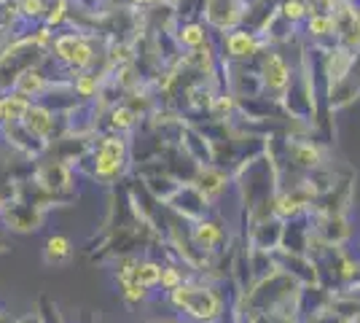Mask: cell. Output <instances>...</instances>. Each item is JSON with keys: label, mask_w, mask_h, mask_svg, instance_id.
Returning <instances> with one entry per match:
<instances>
[{"label": "cell", "mask_w": 360, "mask_h": 323, "mask_svg": "<svg viewBox=\"0 0 360 323\" xmlns=\"http://www.w3.org/2000/svg\"><path fill=\"white\" fill-rule=\"evenodd\" d=\"M44 256L49 264H65L73 256V243H70L65 234H51V237L46 240Z\"/></svg>", "instance_id": "18"}, {"label": "cell", "mask_w": 360, "mask_h": 323, "mask_svg": "<svg viewBox=\"0 0 360 323\" xmlns=\"http://www.w3.org/2000/svg\"><path fill=\"white\" fill-rule=\"evenodd\" d=\"M73 6H75L73 0H49V11H46L44 25L57 32L65 30V25H68L70 16H73V11H70Z\"/></svg>", "instance_id": "17"}, {"label": "cell", "mask_w": 360, "mask_h": 323, "mask_svg": "<svg viewBox=\"0 0 360 323\" xmlns=\"http://www.w3.org/2000/svg\"><path fill=\"white\" fill-rule=\"evenodd\" d=\"M0 251H3V240H0Z\"/></svg>", "instance_id": "31"}, {"label": "cell", "mask_w": 360, "mask_h": 323, "mask_svg": "<svg viewBox=\"0 0 360 323\" xmlns=\"http://www.w3.org/2000/svg\"><path fill=\"white\" fill-rule=\"evenodd\" d=\"M54 84H51V78L44 73V65H32L27 70H22L16 81L11 84V89L8 92H16L22 94V97H27L32 103H41L44 100V94L51 89Z\"/></svg>", "instance_id": "10"}, {"label": "cell", "mask_w": 360, "mask_h": 323, "mask_svg": "<svg viewBox=\"0 0 360 323\" xmlns=\"http://www.w3.org/2000/svg\"><path fill=\"white\" fill-rule=\"evenodd\" d=\"M30 106L32 100H27V97H22V94L16 92H6V124H22L25 116H27V110H30Z\"/></svg>", "instance_id": "20"}, {"label": "cell", "mask_w": 360, "mask_h": 323, "mask_svg": "<svg viewBox=\"0 0 360 323\" xmlns=\"http://www.w3.org/2000/svg\"><path fill=\"white\" fill-rule=\"evenodd\" d=\"M60 122H62V116L51 106H46V103H32L30 110H27V116H25V122H22V127H25L35 140H41L44 146H51V140L57 138V124Z\"/></svg>", "instance_id": "6"}, {"label": "cell", "mask_w": 360, "mask_h": 323, "mask_svg": "<svg viewBox=\"0 0 360 323\" xmlns=\"http://www.w3.org/2000/svg\"><path fill=\"white\" fill-rule=\"evenodd\" d=\"M121 289V299L127 302V305H143L146 299H148V289L143 286V283H137V280H127V283H119Z\"/></svg>", "instance_id": "26"}, {"label": "cell", "mask_w": 360, "mask_h": 323, "mask_svg": "<svg viewBox=\"0 0 360 323\" xmlns=\"http://www.w3.org/2000/svg\"><path fill=\"white\" fill-rule=\"evenodd\" d=\"M258 81L266 92L274 94V100L285 97L288 87H290V68L288 62L277 54V51H269L264 60H261V70H258Z\"/></svg>", "instance_id": "7"}, {"label": "cell", "mask_w": 360, "mask_h": 323, "mask_svg": "<svg viewBox=\"0 0 360 323\" xmlns=\"http://www.w3.org/2000/svg\"><path fill=\"white\" fill-rule=\"evenodd\" d=\"M237 110V94H218V97H212V106H210V113H212V119H229L231 113Z\"/></svg>", "instance_id": "25"}, {"label": "cell", "mask_w": 360, "mask_h": 323, "mask_svg": "<svg viewBox=\"0 0 360 323\" xmlns=\"http://www.w3.org/2000/svg\"><path fill=\"white\" fill-rule=\"evenodd\" d=\"M16 11H19L22 22L44 25L46 11H49V0H16Z\"/></svg>", "instance_id": "22"}, {"label": "cell", "mask_w": 360, "mask_h": 323, "mask_svg": "<svg viewBox=\"0 0 360 323\" xmlns=\"http://www.w3.org/2000/svg\"><path fill=\"white\" fill-rule=\"evenodd\" d=\"M245 0H205V22L215 27L218 32L234 30L242 22V11H245Z\"/></svg>", "instance_id": "8"}, {"label": "cell", "mask_w": 360, "mask_h": 323, "mask_svg": "<svg viewBox=\"0 0 360 323\" xmlns=\"http://www.w3.org/2000/svg\"><path fill=\"white\" fill-rule=\"evenodd\" d=\"M132 8H153V6H159V0H127Z\"/></svg>", "instance_id": "28"}, {"label": "cell", "mask_w": 360, "mask_h": 323, "mask_svg": "<svg viewBox=\"0 0 360 323\" xmlns=\"http://www.w3.org/2000/svg\"><path fill=\"white\" fill-rule=\"evenodd\" d=\"M186 280H183V275H180L178 267H165V272H162V289H165L167 293L175 291V289H180Z\"/></svg>", "instance_id": "27"}, {"label": "cell", "mask_w": 360, "mask_h": 323, "mask_svg": "<svg viewBox=\"0 0 360 323\" xmlns=\"http://www.w3.org/2000/svg\"><path fill=\"white\" fill-rule=\"evenodd\" d=\"M264 41L258 38L255 30L248 27H234V30L224 32V57L234 62H248L253 60L255 54H261Z\"/></svg>", "instance_id": "9"}, {"label": "cell", "mask_w": 360, "mask_h": 323, "mask_svg": "<svg viewBox=\"0 0 360 323\" xmlns=\"http://www.w3.org/2000/svg\"><path fill=\"white\" fill-rule=\"evenodd\" d=\"M169 305L196 323H218L224 318V299L202 283H183L180 289L167 293Z\"/></svg>", "instance_id": "2"}, {"label": "cell", "mask_w": 360, "mask_h": 323, "mask_svg": "<svg viewBox=\"0 0 360 323\" xmlns=\"http://www.w3.org/2000/svg\"><path fill=\"white\" fill-rule=\"evenodd\" d=\"M51 57L65 65L68 70L81 73V70H91L94 65V44L84 30H60L54 35V46H51Z\"/></svg>", "instance_id": "3"}, {"label": "cell", "mask_w": 360, "mask_h": 323, "mask_svg": "<svg viewBox=\"0 0 360 323\" xmlns=\"http://www.w3.org/2000/svg\"><path fill=\"white\" fill-rule=\"evenodd\" d=\"M194 184L207 194V200H215L229 189V175L215 165H202V167H196Z\"/></svg>", "instance_id": "14"}, {"label": "cell", "mask_w": 360, "mask_h": 323, "mask_svg": "<svg viewBox=\"0 0 360 323\" xmlns=\"http://www.w3.org/2000/svg\"><path fill=\"white\" fill-rule=\"evenodd\" d=\"M32 181L38 184V189H44L46 194H62V191H70L73 189V167L65 162V159H54V162H41L35 172H32Z\"/></svg>", "instance_id": "5"}, {"label": "cell", "mask_w": 360, "mask_h": 323, "mask_svg": "<svg viewBox=\"0 0 360 323\" xmlns=\"http://www.w3.org/2000/svg\"><path fill=\"white\" fill-rule=\"evenodd\" d=\"M175 44L186 51H199V49L210 46V25L199 22V19H186L175 27Z\"/></svg>", "instance_id": "12"}, {"label": "cell", "mask_w": 360, "mask_h": 323, "mask_svg": "<svg viewBox=\"0 0 360 323\" xmlns=\"http://www.w3.org/2000/svg\"><path fill=\"white\" fill-rule=\"evenodd\" d=\"M162 272H165V264L153 262V259H140L135 280L137 283H143V286L150 291V289H159V286H162Z\"/></svg>", "instance_id": "19"}, {"label": "cell", "mask_w": 360, "mask_h": 323, "mask_svg": "<svg viewBox=\"0 0 360 323\" xmlns=\"http://www.w3.org/2000/svg\"><path fill=\"white\" fill-rule=\"evenodd\" d=\"M290 156H293V162L301 165V167H320V162H323V154H320V148L312 146V143H290Z\"/></svg>", "instance_id": "21"}, {"label": "cell", "mask_w": 360, "mask_h": 323, "mask_svg": "<svg viewBox=\"0 0 360 323\" xmlns=\"http://www.w3.org/2000/svg\"><path fill=\"white\" fill-rule=\"evenodd\" d=\"M6 124V92H0V127Z\"/></svg>", "instance_id": "29"}, {"label": "cell", "mask_w": 360, "mask_h": 323, "mask_svg": "<svg viewBox=\"0 0 360 323\" xmlns=\"http://www.w3.org/2000/svg\"><path fill=\"white\" fill-rule=\"evenodd\" d=\"M89 175L97 184H116L129 167V140L119 132L100 135L89 151Z\"/></svg>", "instance_id": "1"}, {"label": "cell", "mask_w": 360, "mask_h": 323, "mask_svg": "<svg viewBox=\"0 0 360 323\" xmlns=\"http://www.w3.org/2000/svg\"><path fill=\"white\" fill-rule=\"evenodd\" d=\"M165 205L172 213H178L183 221H188V224H196V221L207 218V213H210V200L194 181L191 184H180L175 189V194Z\"/></svg>", "instance_id": "4"}, {"label": "cell", "mask_w": 360, "mask_h": 323, "mask_svg": "<svg viewBox=\"0 0 360 323\" xmlns=\"http://www.w3.org/2000/svg\"><path fill=\"white\" fill-rule=\"evenodd\" d=\"M75 6H81V8H84V6H86V3H97V0H73Z\"/></svg>", "instance_id": "30"}, {"label": "cell", "mask_w": 360, "mask_h": 323, "mask_svg": "<svg viewBox=\"0 0 360 323\" xmlns=\"http://www.w3.org/2000/svg\"><path fill=\"white\" fill-rule=\"evenodd\" d=\"M3 221L11 229L30 232L38 229L44 221V205H25V202H11L8 208H3Z\"/></svg>", "instance_id": "13"}, {"label": "cell", "mask_w": 360, "mask_h": 323, "mask_svg": "<svg viewBox=\"0 0 360 323\" xmlns=\"http://www.w3.org/2000/svg\"><path fill=\"white\" fill-rule=\"evenodd\" d=\"M280 16L290 25H296V22L309 16V3L307 0H283L280 3Z\"/></svg>", "instance_id": "24"}, {"label": "cell", "mask_w": 360, "mask_h": 323, "mask_svg": "<svg viewBox=\"0 0 360 323\" xmlns=\"http://www.w3.org/2000/svg\"><path fill=\"white\" fill-rule=\"evenodd\" d=\"M137 122H140V113L129 103H121V106H113L108 110V129L110 132L127 135L129 129H135Z\"/></svg>", "instance_id": "16"}, {"label": "cell", "mask_w": 360, "mask_h": 323, "mask_svg": "<svg viewBox=\"0 0 360 323\" xmlns=\"http://www.w3.org/2000/svg\"><path fill=\"white\" fill-rule=\"evenodd\" d=\"M191 243H194L202 253H215V251L226 243L224 224L215 221V218H202V221L191 224Z\"/></svg>", "instance_id": "11"}, {"label": "cell", "mask_w": 360, "mask_h": 323, "mask_svg": "<svg viewBox=\"0 0 360 323\" xmlns=\"http://www.w3.org/2000/svg\"><path fill=\"white\" fill-rule=\"evenodd\" d=\"M336 30H339V25H336L333 14H312L309 22H307L309 38H328V35H333Z\"/></svg>", "instance_id": "23"}, {"label": "cell", "mask_w": 360, "mask_h": 323, "mask_svg": "<svg viewBox=\"0 0 360 323\" xmlns=\"http://www.w3.org/2000/svg\"><path fill=\"white\" fill-rule=\"evenodd\" d=\"M70 89H73V97L78 103H91L100 97V89H103V76L91 73V70H81L78 76H73L70 81Z\"/></svg>", "instance_id": "15"}]
</instances>
